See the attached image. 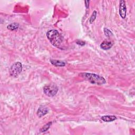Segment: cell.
Returning a JSON list of instances; mask_svg holds the SVG:
<instances>
[{
  "instance_id": "cell-1",
  "label": "cell",
  "mask_w": 135,
  "mask_h": 135,
  "mask_svg": "<svg viewBox=\"0 0 135 135\" xmlns=\"http://www.w3.org/2000/svg\"><path fill=\"white\" fill-rule=\"evenodd\" d=\"M47 37L53 46L61 49V44L63 42L62 37L57 30H52L48 31Z\"/></svg>"
},
{
  "instance_id": "cell-2",
  "label": "cell",
  "mask_w": 135,
  "mask_h": 135,
  "mask_svg": "<svg viewBox=\"0 0 135 135\" xmlns=\"http://www.w3.org/2000/svg\"><path fill=\"white\" fill-rule=\"evenodd\" d=\"M81 77L84 79L91 82L93 84H98V85H102L106 83V79L103 77L94 74H90V73H82L80 74Z\"/></svg>"
},
{
  "instance_id": "cell-3",
  "label": "cell",
  "mask_w": 135,
  "mask_h": 135,
  "mask_svg": "<svg viewBox=\"0 0 135 135\" xmlns=\"http://www.w3.org/2000/svg\"><path fill=\"white\" fill-rule=\"evenodd\" d=\"M58 88L54 84H49L43 88L44 93L49 97H53L57 94Z\"/></svg>"
},
{
  "instance_id": "cell-4",
  "label": "cell",
  "mask_w": 135,
  "mask_h": 135,
  "mask_svg": "<svg viewBox=\"0 0 135 135\" xmlns=\"http://www.w3.org/2000/svg\"><path fill=\"white\" fill-rule=\"evenodd\" d=\"M22 70V64L18 62L14 63L12 66H11L10 68V75L11 76L16 77H18L21 72Z\"/></svg>"
},
{
  "instance_id": "cell-5",
  "label": "cell",
  "mask_w": 135,
  "mask_h": 135,
  "mask_svg": "<svg viewBox=\"0 0 135 135\" xmlns=\"http://www.w3.org/2000/svg\"><path fill=\"white\" fill-rule=\"evenodd\" d=\"M127 13V8L126 2L125 1H120L119 7V14L122 19H125Z\"/></svg>"
},
{
  "instance_id": "cell-6",
  "label": "cell",
  "mask_w": 135,
  "mask_h": 135,
  "mask_svg": "<svg viewBox=\"0 0 135 135\" xmlns=\"http://www.w3.org/2000/svg\"><path fill=\"white\" fill-rule=\"evenodd\" d=\"M48 111H49V110L46 107L41 106L38 110L37 115L39 116V117L41 118V117L47 114L48 113Z\"/></svg>"
},
{
  "instance_id": "cell-7",
  "label": "cell",
  "mask_w": 135,
  "mask_h": 135,
  "mask_svg": "<svg viewBox=\"0 0 135 135\" xmlns=\"http://www.w3.org/2000/svg\"><path fill=\"white\" fill-rule=\"evenodd\" d=\"M112 43L108 41H104L100 45V47L101 49L104 50H108L111 48L112 46Z\"/></svg>"
},
{
  "instance_id": "cell-8",
  "label": "cell",
  "mask_w": 135,
  "mask_h": 135,
  "mask_svg": "<svg viewBox=\"0 0 135 135\" xmlns=\"http://www.w3.org/2000/svg\"><path fill=\"white\" fill-rule=\"evenodd\" d=\"M50 62L53 65L56 66H64L65 65V63L64 62L59 61V60H55L53 59H51Z\"/></svg>"
},
{
  "instance_id": "cell-9",
  "label": "cell",
  "mask_w": 135,
  "mask_h": 135,
  "mask_svg": "<svg viewBox=\"0 0 135 135\" xmlns=\"http://www.w3.org/2000/svg\"><path fill=\"white\" fill-rule=\"evenodd\" d=\"M116 119L117 118L114 116H104L101 117V119L105 122L113 121Z\"/></svg>"
},
{
  "instance_id": "cell-10",
  "label": "cell",
  "mask_w": 135,
  "mask_h": 135,
  "mask_svg": "<svg viewBox=\"0 0 135 135\" xmlns=\"http://www.w3.org/2000/svg\"><path fill=\"white\" fill-rule=\"evenodd\" d=\"M19 27V24L16 23H13L12 24H10L8 25L7 28L9 30H15L18 29Z\"/></svg>"
},
{
  "instance_id": "cell-11",
  "label": "cell",
  "mask_w": 135,
  "mask_h": 135,
  "mask_svg": "<svg viewBox=\"0 0 135 135\" xmlns=\"http://www.w3.org/2000/svg\"><path fill=\"white\" fill-rule=\"evenodd\" d=\"M52 125V122H48L47 124L46 125H45L40 130V132H45V131H47L48 129L50 128L51 125Z\"/></svg>"
},
{
  "instance_id": "cell-12",
  "label": "cell",
  "mask_w": 135,
  "mask_h": 135,
  "mask_svg": "<svg viewBox=\"0 0 135 135\" xmlns=\"http://www.w3.org/2000/svg\"><path fill=\"white\" fill-rule=\"evenodd\" d=\"M96 16H97V12L95 11H94V12H93L90 19V23H92V22L95 20V18H96Z\"/></svg>"
},
{
  "instance_id": "cell-13",
  "label": "cell",
  "mask_w": 135,
  "mask_h": 135,
  "mask_svg": "<svg viewBox=\"0 0 135 135\" xmlns=\"http://www.w3.org/2000/svg\"><path fill=\"white\" fill-rule=\"evenodd\" d=\"M104 32L105 33V35L107 37H110L112 36V33L110 31L109 29H107V28H105L104 29Z\"/></svg>"
},
{
  "instance_id": "cell-14",
  "label": "cell",
  "mask_w": 135,
  "mask_h": 135,
  "mask_svg": "<svg viewBox=\"0 0 135 135\" xmlns=\"http://www.w3.org/2000/svg\"><path fill=\"white\" fill-rule=\"evenodd\" d=\"M76 43H77V44H78L80 45V46H83V45L85 44V43H84V42H83V41H77Z\"/></svg>"
},
{
  "instance_id": "cell-15",
  "label": "cell",
  "mask_w": 135,
  "mask_h": 135,
  "mask_svg": "<svg viewBox=\"0 0 135 135\" xmlns=\"http://www.w3.org/2000/svg\"><path fill=\"white\" fill-rule=\"evenodd\" d=\"M85 3H89V1H85ZM86 7L88 8V4H86Z\"/></svg>"
}]
</instances>
